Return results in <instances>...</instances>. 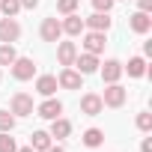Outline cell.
<instances>
[{"label": "cell", "mask_w": 152, "mask_h": 152, "mask_svg": "<svg viewBox=\"0 0 152 152\" xmlns=\"http://www.w3.org/2000/svg\"><path fill=\"white\" fill-rule=\"evenodd\" d=\"M140 3V12H152V0H137Z\"/></svg>", "instance_id": "28"}, {"label": "cell", "mask_w": 152, "mask_h": 152, "mask_svg": "<svg viewBox=\"0 0 152 152\" xmlns=\"http://www.w3.org/2000/svg\"><path fill=\"white\" fill-rule=\"evenodd\" d=\"M45 152H66V149H63V146H54V143H51V146H48Z\"/></svg>", "instance_id": "31"}, {"label": "cell", "mask_w": 152, "mask_h": 152, "mask_svg": "<svg viewBox=\"0 0 152 152\" xmlns=\"http://www.w3.org/2000/svg\"><path fill=\"white\" fill-rule=\"evenodd\" d=\"M39 36H42V42H60V36H63V24H60L57 18H45L42 27H39Z\"/></svg>", "instance_id": "6"}, {"label": "cell", "mask_w": 152, "mask_h": 152, "mask_svg": "<svg viewBox=\"0 0 152 152\" xmlns=\"http://www.w3.org/2000/svg\"><path fill=\"white\" fill-rule=\"evenodd\" d=\"M36 113H39L42 119H57V116L63 113V102H57V99H51V96H48V99L36 107Z\"/></svg>", "instance_id": "10"}, {"label": "cell", "mask_w": 152, "mask_h": 152, "mask_svg": "<svg viewBox=\"0 0 152 152\" xmlns=\"http://www.w3.org/2000/svg\"><path fill=\"white\" fill-rule=\"evenodd\" d=\"M30 146H33L36 152H45V149L51 146V134H48V131H33V134H30Z\"/></svg>", "instance_id": "20"}, {"label": "cell", "mask_w": 152, "mask_h": 152, "mask_svg": "<svg viewBox=\"0 0 152 152\" xmlns=\"http://www.w3.org/2000/svg\"><path fill=\"white\" fill-rule=\"evenodd\" d=\"M48 134L57 137V140H66V137L72 134V122L63 119V116H57V119H51V131H48Z\"/></svg>", "instance_id": "15"}, {"label": "cell", "mask_w": 152, "mask_h": 152, "mask_svg": "<svg viewBox=\"0 0 152 152\" xmlns=\"http://www.w3.org/2000/svg\"><path fill=\"white\" fill-rule=\"evenodd\" d=\"M15 152H36L33 146H24V149H15Z\"/></svg>", "instance_id": "32"}, {"label": "cell", "mask_w": 152, "mask_h": 152, "mask_svg": "<svg viewBox=\"0 0 152 152\" xmlns=\"http://www.w3.org/2000/svg\"><path fill=\"white\" fill-rule=\"evenodd\" d=\"M15 128V113L12 110H0V131H12Z\"/></svg>", "instance_id": "24"}, {"label": "cell", "mask_w": 152, "mask_h": 152, "mask_svg": "<svg viewBox=\"0 0 152 152\" xmlns=\"http://www.w3.org/2000/svg\"><path fill=\"white\" fill-rule=\"evenodd\" d=\"M21 9V0H0V15H6V18H15Z\"/></svg>", "instance_id": "22"}, {"label": "cell", "mask_w": 152, "mask_h": 152, "mask_svg": "<svg viewBox=\"0 0 152 152\" xmlns=\"http://www.w3.org/2000/svg\"><path fill=\"white\" fill-rule=\"evenodd\" d=\"M81 110H84L87 116H99V113L104 110V104H102V96H99V93H87V96L81 99Z\"/></svg>", "instance_id": "9"}, {"label": "cell", "mask_w": 152, "mask_h": 152, "mask_svg": "<svg viewBox=\"0 0 152 152\" xmlns=\"http://www.w3.org/2000/svg\"><path fill=\"white\" fill-rule=\"evenodd\" d=\"M15 45H6V42H0V66H12L15 63Z\"/></svg>", "instance_id": "21"}, {"label": "cell", "mask_w": 152, "mask_h": 152, "mask_svg": "<svg viewBox=\"0 0 152 152\" xmlns=\"http://www.w3.org/2000/svg\"><path fill=\"white\" fill-rule=\"evenodd\" d=\"M84 27L99 30V33H107L110 30V18H107V12H93L90 18H84Z\"/></svg>", "instance_id": "12"}, {"label": "cell", "mask_w": 152, "mask_h": 152, "mask_svg": "<svg viewBox=\"0 0 152 152\" xmlns=\"http://www.w3.org/2000/svg\"><path fill=\"white\" fill-rule=\"evenodd\" d=\"M60 24H63V33H69V36H81L84 33V18L75 15V12L66 15V21H60Z\"/></svg>", "instance_id": "16"}, {"label": "cell", "mask_w": 152, "mask_h": 152, "mask_svg": "<svg viewBox=\"0 0 152 152\" xmlns=\"http://www.w3.org/2000/svg\"><path fill=\"white\" fill-rule=\"evenodd\" d=\"M99 72H102V81H104V84H116V81L122 78V63H119V60H104V66H102Z\"/></svg>", "instance_id": "7"}, {"label": "cell", "mask_w": 152, "mask_h": 152, "mask_svg": "<svg viewBox=\"0 0 152 152\" xmlns=\"http://www.w3.org/2000/svg\"><path fill=\"white\" fill-rule=\"evenodd\" d=\"M57 87H60V84H57L54 75H42V78L36 81V93H39V96H45V99H48V96H54V93H57Z\"/></svg>", "instance_id": "17"}, {"label": "cell", "mask_w": 152, "mask_h": 152, "mask_svg": "<svg viewBox=\"0 0 152 152\" xmlns=\"http://www.w3.org/2000/svg\"><path fill=\"white\" fill-rule=\"evenodd\" d=\"M21 6L24 9H33V6H39V0H21Z\"/></svg>", "instance_id": "30"}, {"label": "cell", "mask_w": 152, "mask_h": 152, "mask_svg": "<svg viewBox=\"0 0 152 152\" xmlns=\"http://www.w3.org/2000/svg\"><path fill=\"white\" fill-rule=\"evenodd\" d=\"M72 66H78V72L81 75H93V72H99V57L96 54H78V57H75V63Z\"/></svg>", "instance_id": "8"}, {"label": "cell", "mask_w": 152, "mask_h": 152, "mask_svg": "<svg viewBox=\"0 0 152 152\" xmlns=\"http://www.w3.org/2000/svg\"><path fill=\"white\" fill-rule=\"evenodd\" d=\"M75 57H78L75 42H60V48H57V60H60V66H72Z\"/></svg>", "instance_id": "14"}, {"label": "cell", "mask_w": 152, "mask_h": 152, "mask_svg": "<svg viewBox=\"0 0 152 152\" xmlns=\"http://www.w3.org/2000/svg\"><path fill=\"white\" fill-rule=\"evenodd\" d=\"M9 110H12L15 116H30V113H33V96H27V93H15L12 102H9Z\"/></svg>", "instance_id": "3"}, {"label": "cell", "mask_w": 152, "mask_h": 152, "mask_svg": "<svg viewBox=\"0 0 152 152\" xmlns=\"http://www.w3.org/2000/svg\"><path fill=\"white\" fill-rule=\"evenodd\" d=\"M81 81H84V75H81L78 69H72V66H66V69L60 72V78H57V84H60L63 90H81Z\"/></svg>", "instance_id": "5"}, {"label": "cell", "mask_w": 152, "mask_h": 152, "mask_svg": "<svg viewBox=\"0 0 152 152\" xmlns=\"http://www.w3.org/2000/svg\"><path fill=\"white\" fill-rule=\"evenodd\" d=\"M137 128L140 131H152V113H146V110L137 113Z\"/></svg>", "instance_id": "26"}, {"label": "cell", "mask_w": 152, "mask_h": 152, "mask_svg": "<svg viewBox=\"0 0 152 152\" xmlns=\"http://www.w3.org/2000/svg\"><path fill=\"white\" fill-rule=\"evenodd\" d=\"M140 152H152V137H146V140L140 143Z\"/></svg>", "instance_id": "29"}, {"label": "cell", "mask_w": 152, "mask_h": 152, "mask_svg": "<svg viewBox=\"0 0 152 152\" xmlns=\"http://www.w3.org/2000/svg\"><path fill=\"white\" fill-rule=\"evenodd\" d=\"M125 99H128V93H125L119 84H107V90H104V96H102V104H104V107H122Z\"/></svg>", "instance_id": "2"}, {"label": "cell", "mask_w": 152, "mask_h": 152, "mask_svg": "<svg viewBox=\"0 0 152 152\" xmlns=\"http://www.w3.org/2000/svg\"><path fill=\"white\" fill-rule=\"evenodd\" d=\"M128 27H131L134 33H140V36H143V33H149V27H152V18H149V12H140V9H137V12L128 18Z\"/></svg>", "instance_id": "13"}, {"label": "cell", "mask_w": 152, "mask_h": 152, "mask_svg": "<svg viewBox=\"0 0 152 152\" xmlns=\"http://www.w3.org/2000/svg\"><path fill=\"white\" fill-rule=\"evenodd\" d=\"M122 72H128V78H143L146 75V60L143 57H131L128 66H122Z\"/></svg>", "instance_id": "18"}, {"label": "cell", "mask_w": 152, "mask_h": 152, "mask_svg": "<svg viewBox=\"0 0 152 152\" xmlns=\"http://www.w3.org/2000/svg\"><path fill=\"white\" fill-rule=\"evenodd\" d=\"M15 137H9V131H0V152H15Z\"/></svg>", "instance_id": "25"}, {"label": "cell", "mask_w": 152, "mask_h": 152, "mask_svg": "<svg viewBox=\"0 0 152 152\" xmlns=\"http://www.w3.org/2000/svg\"><path fill=\"white\" fill-rule=\"evenodd\" d=\"M18 36H21V24L15 18H0V42L12 45V42H18Z\"/></svg>", "instance_id": "4"}, {"label": "cell", "mask_w": 152, "mask_h": 152, "mask_svg": "<svg viewBox=\"0 0 152 152\" xmlns=\"http://www.w3.org/2000/svg\"><path fill=\"white\" fill-rule=\"evenodd\" d=\"M81 140H84L90 149H96V146H102V143H104V131H102V128H87Z\"/></svg>", "instance_id": "19"}, {"label": "cell", "mask_w": 152, "mask_h": 152, "mask_svg": "<svg viewBox=\"0 0 152 152\" xmlns=\"http://www.w3.org/2000/svg\"><path fill=\"white\" fill-rule=\"evenodd\" d=\"M78 6H81V0H57V12H63V15L78 12Z\"/></svg>", "instance_id": "23"}, {"label": "cell", "mask_w": 152, "mask_h": 152, "mask_svg": "<svg viewBox=\"0 0 152 152\" xmlns=\"http://www.w3.org/2000/svg\"><path fill=\"white\" fill-rule=\"evenodd\" d=\"M84 48H87V54H102L104 51V33H99V30H90L87 36H84Z\"/></svg>", "instance_id": "11"}, {"label": "cell", "mask_w": 152, "mask_h": 152, "mask_svg": "<svg viewBox=\"0 0 152 152\" xmlns=\"http://www.w3.org/2000/svg\"><path fill=\"white\" fill-rule=\"evenodd\" d=\"M36 75V63L30 60V57H15V63H12V78L15 81H30Z\"/></svg>", "instance_id": "1"}, {"label": "cell", "mask_w": 152, "mask_h": 152, "mask_svg": "<svg viewBox=\"0 0 152 152\" xmlns=\"http://www.w3.org/2000/svg\"><path fill=\"white\" fill-rule=\"evenodd\" d=\"M93 9L96 12H110L113 9V0H93Z\"/></svg>", "instance_id": "27"}]
</instances>
